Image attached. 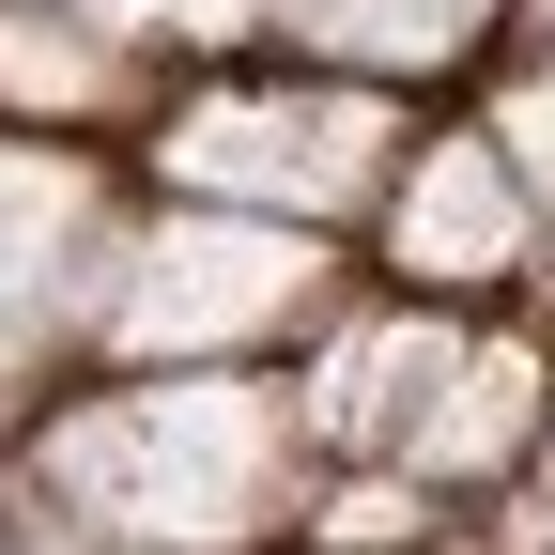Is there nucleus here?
Instances as JSON below:
<instances>
[{
	"mask_svg": "<svg viewBox=\"0 0 555 555\" xmlns=\"http://www.w3.org/2000/svg\"><path fill=\"white\" fill-rule=\"evenodd\" d=\"M509 416H525V356H478V371L448 386V416H433L416 448H433V463H478V433H509Z\"/></svg>",
	"mask_w": 555,
	"mask_h": 555,
	"instance_id": "4",
	"label": "nucleus"
},
{
	"mask_svg": "<svg viewBox=\"0 0 555 555\" xmlns=\"http://www.w3.org/2000/svg\"><path fill=\"white\" fill-rule=\"evenodd\" d=\"M509 201H525V185H509L494 155H433V170H416L401 247H416V262H494V247H509Z\"/></svg>",
	"mask_w": 555,
	"mask_h": 555,
	"instance_id": "3",
	"label": "nucleus"
},
{
	"mask_svg": "<svg viewBox=\"0 0 555 555\" xmlns=\"http://www.w3.org/2000/svg\"><path fill=\"white\" fill-rule=\"evenodd\" d=\"M294 294V247H262V232H170L155 247V294L124 309V339H217L232 309H278Z\"/></svg>",
	"mask_w": 555,
	"mask_h": 555,
	"instance_id": "2",
	"label": "nucleus"
},
{
	"mask_svg": "<svg viewBox=\"0 0 555 555\" xmlns=\"http://www.w3.org/2000/svg\"><path fill=\"white\" fill-rule=\"evenodd\" d=\"M509 155H525V170H540V185H555V78H540V93H525V108H509Z\"/></svg>",
	"mask_w": 555,
	"mask_h": 555,
	"instance_id": "7",
	"label": "nucleus"
},
{
	"mask_svg": "<svg viewBox=\"0 0 555 555\" xmlns=\"http://www.w3.org/2000/svg\"><path fill=\"white\" fill-rule=\"evenodd\" d=\"M416 371H433V339H371V356H339V386H324V401H339V416H371V401H401Z\"/></svg>",
	"mask_w": 555,
	"mask_h": 555,
	"instance_id": "6",
	"label": "nucleus"
},
{
	"mask_svg": "<svg viewBox=\"0 0 555 555\" xmlns=\"http://www.w3.org/2000/svg\"><path fill=\"white\" fill-rule=\"evenodd\" d=\"M386 155V124L356 93H309V108H217L185 124V185H262V201H339Z\"/></svg>",
	"mask_w": 555,
	"mask_h": 555,
	"instance_id": "1",
	"label": "nucleus"
},
{
	"mask_svg": "<svg viewBox=\"0 0 555 555\" xmlns=\"http://www.w3.org/2000/svg\"><path fill=\"white\" fill-rule=\"evenodd\" d=\"M463 16H478V0H339V31H356V47H386V62H401V47H448Z\"/></svg>",
	"mask_w": 555,
	"mask_h": 555,
	"instance_id": "5",
	"label": "nucleus"
}]
</instances>
